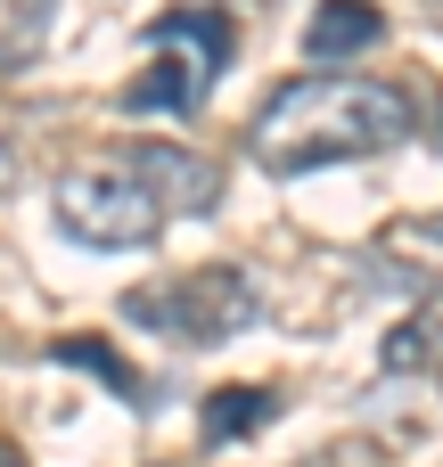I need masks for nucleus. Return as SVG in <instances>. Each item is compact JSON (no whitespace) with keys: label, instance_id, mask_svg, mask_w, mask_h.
Wrapping results in <instances>:
<instances>
[{"label":"nucleus","instance_id":"obj_1","mask_svg":"<svg viewBox=\"0 0 443 467\" xmlns=\"http://www.w3.org/2000/svg\"><path fill=\"white\" fill-rule=\"evenodd\" d=\"M411 123H419V107L395 82H370V74H296V82H280L255 107L247 156L271 181H296V172H321V164L386 156V148L411 140Z\"/></svg>","mask_w":443,"mask_h":467},{"label":"nucleus","instance_id":"obj_2","mask_svg":"<svg viewBox=\"0 0 443 467\" xmlns=\"http://www.w3.org/2000/svg\"><path fill=\"white\" fill-rule=\"evenodd\" d=\"M132 328H148L156 345H181V353H214L230 337H247L263 320V287L238 271V263H197V271H173V279H148L115 304Z\"/></svg>","mask_w":443,"mask_h":467},{"label":"nucleus","instance_id":"obj_3","mask_svg":"<svg viewBox=\"0 0 443 467\" xmlns=\"http://www.w3.org/2000/svg\"><path fill=\"white\" fill-rule=\"evenodd\" d=\"M148 49L156 57L140 66V82L115 90V107L123 115H197L214 99V74L238 49V16L230 8H164L148 25Z\"/></svg>","mask_w":443,"mask_h":467},{"label":"nucleus","instance_id":"obj_4","mask_svg":"<svg viewBox=\"0 0 443 467\" xmlns=\"http://www.w3.org/2000/svg\"><path fill=\"white\" fill-rule=\"evenodd\" d=\"M58 230L74 238V246H99V254H132V246H148L156 230H164V205H156V189L115 156V164H82V172H66L58 181Z\"/></svg>","mask_w":443,"mask_h":467},{"label":"nucleus","instance_id":"obj_5","mask_svg":"<svg viewBox=\"0 0 443 467\" xmlns=\"http://www.w3.org/2000/svg\"><path fill=\"white\" fill-rule=\"evenodd\" d=\"M123 164L156 189V205H164V213L206 222V213L222 205V164H214V156H197V148H181V140H132V148H123Z\"/></svg>","mask_w":443,"mask_h":467},{"label":"nucleus","instance_id":"obj_6","mask_svg":"<svg viewBox=\"0 0 443 467\" xmlns=\"http://www.w3.org/2000/svg\"><path fill=\"white\" fill-rule=\"evenodd\" d=\"M378 41H386V16H378L370 0H321L312 25H304V57H312V66L362 57V49H378Z\"/></svg>","mask_w":443,"mask_h":467},{"label":"nucleus","instance_id":"obj_7","mask_svg":"<svg viewBox=\"0 0 443 467\" xmlns=\"http://www.w3.org/2000/svg\"><path fill=\"white\" fill-rule=\"evenodd\" d=\"M271 419H280V394L271 386H222V394H206L197 435L206 443H238V435H263Z\"/></svg>","mask_w":443,"mask_h":467},{"label":"nucleus","instance_id":"obj_8","mask_svg":"<svg viewBox=\"0 0 443 467\" xmlns=\"http://www.w3.org/2000/svg\"><path fill=\"white\" fill-rule=\"evenodd\" d=\"M58 361H66V369H90L99 386H115L132 410H156V386H148L140 369H123V353H115V345H99V337H58Z\"/></svg>","mask_w":443,"mask_h":467},{"label":"nucleus","instance_id":"obj_9","mask_svg":"<svg viewBox=\"0 0 443 467\" xmlns=\"http://www.w3.org/2000/svg\"><path fill=\"white\" fill-rule=\"evenodd\" d=\"M58 25V0H0V74H25Z\"/></svg>","mask_w":443,"mask_h":467},{"label":"nucleus","instance_id":"obj_10","mask_svg":"<svg viewBox=\"0 0 443 467\" xmlns=\"http://www.w3.org/2000/svg\"><path fill=\"white\" fill-rule=\"evenodd\" d=\"M436 345H443V287L427 296V304H419V312H411V320H403V328H395V337H386V353H378V369H386V378H403V369H419V361H436Z\"/></svg>","mask_w":443,"mask_h":467},{"label":"nucleus","instance_id":"obj_11","mask_svg":"<svg viewBox=\"0 0 443 467\" xmlns=\"http://www.w3.org/2000/svg\"><path fill=\"white\" fill-rule=\"evenodd\" d=\"M0 467H25V460H16V443H0Z\"/></svg>","mask_w":443,"mask_h":467},{"label":"nucleus","instance_id":"obj_12","mask_svg":"<svg viewBox=\"0 0 443 467\" xmlns=\"http://www.w3.org/2000/svg\"><path fill=\"white\" fill-rule=\"evenodd\" d=\"M436 238H443V213H436Z\"/></svg>","mask_w":443,"mask_h":467}]
</instances>
